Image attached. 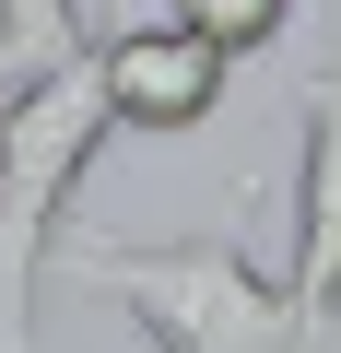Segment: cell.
Returning <instances> with one entry per match:
<instances>
[{
    "mask_svg": "<svg viewBox=\"0 0 341 353\" xmlns=\"http://www.w3.org/2000/svg\"><path fill=\"white\" fill-rule=\"evenodd\" d=\"M83 71H94V94H106V130H153V141L200 130V118L224 106V83H236V59L200 48L177 12H141V24H118V36H83Z\"/></svg>",
    "mask_w": 341,
    "mask_h": 353,
    "instance_id": "cell-3",
    "label": "cell"
},
{
    "mask_svg": "<svg viewBox=\"0 0 341 353\" xmlns=\"http://www.w3.org/2000/svg\"><path fill=\"white\" fill-rule=\"evenodd\" d=\"M0 59H12L24 83L59 71V59H83V12L71 0H0Z\"/></svg>",
    "mask_w": 341,
    "mask_h": 353,
    "instance_id": "cell-5",
    "label": "cell"
},
{
    "mask_svg": "<svg viewBox=\"0 0 341 353\" xmlns=\"http://www.w3.org/2000/svg\"><path fill=\"white\" fill-rule=\"evenodd\" d=\"M83 294H118L153 353H294V306L259 271V248L224 236H165V248H71Z\"/></svg>",
    "mask_w": 341,
    "mask_h": 353,
    "instance_id": "cell-1",
    "label": "cell"
},
{
    "mask_svg": "<svg viewBox=\"0 0 341 353\" xmlns=\"http://www.w3.org/2000/svg\"><path fill=\"white\" fill-rule=\"evenodd\" d=\"M12 83H24V71H12V59H0V94H12Z\"/></svg>",
    "mask_w": 341,
    "mask_h": 353,
    "instance_id": "cell-7",
    "label": "cell"
},
{
    "mask_svg": "<svg viewBox=\"0 0 341 353\" xmlns=\"http://www.w3.org/2000/svg\"><path fill=\"white\" fill-rule=\"evenodd\" d=\"M94 153H106V94L83 59L0 94V353H36V259Z\"/></svg>",
    "mask_w": 341,
    "mask_h": 353,
    "instance_id": "cell-2",
    "label": "cell"
},
{
    "mask_svg": "<svg viewBox=\"0 0 341 353\" xmlns=\"http://www.w3.org/2000/svg\"><path fill=\"white\" fill-rule=\"evenodd\" d=\"M177 24H189L200 48H224V59H259V48H282L294 0H177Z\"/></svg>",
    "mask_w": 341,
    "mask_h": 353,
    "instance_id": "cell-6",
    "label": "cell"
},
{
    "mask_svg": "<svg viewBox=\"0 0 341 353\" xmlns=\"http://www.w3.org/2000/svg\"><path fill=\"white\" fill-rule=\"evenodd\" d=\"M282 306H294V353H329V341H341V59L306 83V153H294V271H282Z\"/></svg>",
    "mask_w": 341,
    "mask_h": 353,
    "instance_id": "cell-4",
    "label": "cell"
}]
</instances>
